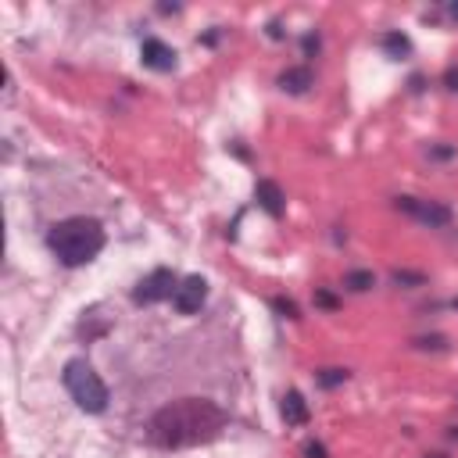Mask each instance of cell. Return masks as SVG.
I'll return each mask as SVG.
<instances>
[{
    "label": "cell",
    "instance_id": "1",
    "mask_svg": "<svg viewBox=\"0 0 458 458\" xmlns=\"http://www.w3.org/2000/svg\"><path fill=\"white\" fill-rule=\"evenodd\" d=\"M229 422V412L211 401V397H179L161 404L151 422H147V437L151 444L165 447V451H183V447H197L215 440Z\"/></svg>",
    "mask_w": 458,
    "mask_h": 458
},
{
    "label": "cell",
    "instance_id": "2",
    "mask_svg": "<svg viewBox=\"0 0 458 458\" xmlns=\"http://www.w3.org/2000/svg\"><path fill=\"white\" fill-rule=\"evenodd\" d=\"M108 244V233L104 225L90 215H72V218H61L51 225L47 233V248L51 255L65 265V269H83L90 265Z\"/></svg>",
    "mask_w": 458,
    "mask_h": 458
},
{
    "label": "cell",
    "instance_id": "3",
    "mask_svg": "<svg viewBox=\"0 0 458 458\" xmlns=\"http://www.w3.org/2000/svg\"><path fill=\"white\" fill-rule=\"evenodd\" d=\"M61 383H65L68 397H72V401H76L83 412H90V415L108 412V401H111L108 383L97 376V369H93L86 358H72V362H65Z\"/></svg>",
    "mask_w": 458,
    "mask_h": 458
},
{
    "label": "cell",
    "instance_id": "4",
    "mask_svg": "<svg viewBox=\"0 0 458 458\" xmlns=\"http://www.w3.org/2000/svg\"><path fill=\"white\" fill-rule=\"evenodd\" d=\"M394 208L415 218L426 229H451L454 225V208L447 200H422V197H394Z\"/></svg>",
    "mask_w": 458,
    "mask_h": 458
},
{
    "label": "cell",
    "instance_id": "5",
    "mask_svg": "<svg viewBox=\"0 0 458 458\" xmlns=\"http://www.w3.org/2000/svg\"><path fill=\"white\" fill-rule=\"evenodd\" d=\"M175 287H179V276H175L168 265H158V269H151V273L133 287V305H136V308H151V305L172 301V297H175Z\"/></svg>",
    "mask_w": 458,
    "mask_h": 458
},
{
    "label": "cell",
    "instance_id": "6",
    "mask_svg": "<svg viewBox=\"0 0 458 458\" xmlns=\"http://www.w3.org/2000/svg\"><path fill=\"white\" fill-rule=\"evenodd\" d=\"M204 301H208V280L204 276H183L179 280V287H175V297H172V308L179 312V315H197L200 308H204Z\"/></svg>",
    "mask_w": 458,
    "mask_h": 458
},
{
    "label": "cell",
    "instance_id": "7",
    "mask_svg": "<svg viewBox=\"0 0 458 458\" xmlns=\"http://www.w3.org/2000/svg\"><path fill=\"white\" fill-rule=\"evenodd\" d=\"M140 61H143V68H151V72H172L175 65H179V54L165 44V40H158V36H143L140 40Z\"/></svg>",
    "mask_w": 458,
    "mask_h": 458
},
{
    "label": "cell",
    "instance_id": "8",
    "mask_svg": "<svg viewBox=\"0 0 458 458\" xmlns=\"http://www.w3.org/2000/svg\"><path fill=\"white\" fill-rule=\"evenodd\" d=\"M255 200H258V208L269 215V218H283L287 215V193H283V186L276 183V179H258L255 183Z\"/></svg>",
    "mask_w": 458,
    "mask_h": 458
},
{
    "label": "cell",
    "instance_id": "9",
    "mask_svg": "<svg viewBox=\"0 0 458 458\" xmlns=\"http://www.w3.org/2000/svg\"><path fill=\"white\" fill-rule=\"evenodd\" d=\"M280 90L283 93H290V97H305L312 86H315V72H312V65H290V68H283L280 72Z\"/></svg>",
    "mask_w": 458,
    "mask_h": 458
},
{
    "label": "cell",
    "instance_id": "10",
    "mask_svg": "<svg viewBox=\"0 0 458 458\" xmlns=\"http://www.w3.org/2000/svg\"><path fill=\"white\" fill-rule=\"evenodd\" d=\"M280 415H283L287 426H308L312 408H308V401H305L301 390H287L283 394V404H280Z\"/></svg>",
    "mask_w": 458,
    "mask_h": 458
},
{
    "label": "cell",
    "instance_id": "11",
    "mask_svg": "<svg viewBox=\"0 0 458 458\" xmlns=\"http://www.w3.org/2000/svg\"><path fill=\"white\" fill-rule=\"evenodd\" d=\"M380 51H383L390 61H404V58H412V40H408L401 29H387V33L380 36Z\"/></svg>",
    "mask_w": 458,
    "mask_h": 458
},
{
    "label": "cell",
    "instance_id": "12",
    "mask_svg": "<svg viewBox=\"0 0 458 458\" xmlns=\"http://www.w3.org/2000/svg\"><path fill=\"white\" fill-rule=\"evenodd\" d=\"M390 283L401 290H422V287H429V276L415 273V269H390Z\"/></svg>",
    "mask_w": 458,
    "mask_h": 458
},
{
    "label": "cell",
    "instance_id": "13",
    "mask_svg": "<svg viewBox=\"0 0 458 458\" xmlns=\"http://www.w3.org/2000/svg\"><path fill=\"white\" fill-rule=\"evenodd\" d=\"M376 287V273L372 269H351V273H344V290H351V294H369Z\"/></svg>",
    "mask_w": 458,
    "mask_h": 458
},
{
    "label": "cell",
    "instance_id": "14",
    "mask_svg": "<svg viewBox=\"0 0 458 458\" xmlns=\"http://www.w3.org/2000/svg\"><path fill=\"white\" fill-rule=\"evenodd\" d=\"M111 326H115L111 319H101V322H97V308H93V312H86V315H83V322H79V337H86V344H93V340H101Z\"/></svg>",
    "mask_w": 458,
    "mask_h": 458
},
{
    "label": "cell",
    "instance_id": "15",
    "mask_svg": "<svg viewBox=\"0 0 458 458\" xmlns=\"http://www.w3.org/2000/svg\"><path fill=\"white\" fill-rule=\"evenodd\" d=\"M347 380H351V369H340V365H326L315 372V387H322V390H337Z\"/></svg>",
    "mask_w": 458,
    "mask_h": 458
},
{
    "label": "cell",
    "instance_id": "16",
    "mask_svg": "<svg viewBox=\"0 0 458 458\" xmlns=\"http://www.w3.org/2000/svg\"><path fill=\"white\" fill-rule=\"evenodd\" d=\"M312 305H315L319 312H340V308H344V297H340V294H333L330 287H315Z\"/></svg>",
    "mask_w": 458,
    "mask_h": 458
},
{
    "label": "cell",
    "instance_id": "17",
    "mask_svg": "<svg viewBox=\"0 0 458 458\" xmlns=\"http://www.w3.org/2000/svg\"><path fill=\"white\" fill-rule=\"evenodd\" d=\"M269 305H273V312H276L280 319H290V322H297V319H301V308H297V301H294V297H283V294H276Z\"/></svg>",
    "mask_w": 458,
    "mask_h": 458
},
{
    "label": "cell",
    "instance_id": "18",
    "mask_svg": "<svg viewBox=\"0 0 458 458\" xmlns=\"http://www.w3.org/2000/svg\"><path fill=\"white\" fill-rule=\"evenodd\" d=\"M412 347H419V351H447V337L444 333H422V337H412Z\"/></svg>",
    "mask_w": 458,
    "mask_h": 458
},
{
    "label": "cell",
    "instance_id": "19",
    "mask_svg": "<svg viewBox=\"0 0 458 458\" xmlns=\"http://www.w3.org/2000/svg\"><path fill=\"white\" fill-rule=\"evenodd\" d=\"M426 158L429 161H454L458 158V147L454 143H429L426 147Z\"/></svg>",
    "mask_w": 458,
    "mask_h": 458
},
{
    "label": "cell",
    "instance_id": "20",
    "mask_svg": "<svg viewBox=\"0 0 458 458\" xmlns=\"http://www.w3.org/2000/svg\"><path fill=\"white\" fill-rule=\"evenodd\" d=\"M319 51H322V36H319L315 29H308V33L301 36V54H305V58H319Z\"/></svg>",
    "mask_w": 458,
    "mask_h": 458
},
{
    "label": "cell",
    "instance_id": "21",
    "mask_svg": "<svg viewBox=\"0 0 458 458\" xmlns=\"http://www.w3.org/2000/svg\"><path fill=\"white\" fill-rule=\"evenodd\" d=\"M301 454H305V458H330V451H326V444H322V440H305Z\"/></svg>",
    "mask_w": 458,
    "mask_h": 458
},
{
    "label": "cell",
    "instance_id": "22",
    "mask_svg": "<svg viewBox=\"0 0 458 458\" xmlns=\"http://www.w3.org/2000/svg\"><path fill=\"white\" fill-rule=\"evenodd\" d=\"M440 86H444L447 93H458V65H447V68H444V76H440Z\"/></svg>",
    "mask_w": 458,
    "mask_h": 458
},
{
    "label": "cell",
    "instance_id": "23",
    "mask_svg": "<svg viewBox=\"0 0 458 458\" xmlns=\"http://www.w3.org/2000/svg\"><path fill=\"white\" fill-rule=\"evenodd\" d=\"M218 40H222V29H218V26H215L211 33H204V36H197V44H200V47H215Z\"/></svg>",
    "mask_w": 458,
    "mask_h": 458
},
{
    "label": "cell",
    "instance_id": "24",
    "mask_svg": "<svg viewBox=\"0 0 458 458\" xmlns=\"http://www.w3.org/2000/svg\"><path fill=\"white\" fill-rule=\"evenodd\" d=\"M265 33H269V40H283V36H287V33L280 29V22H269V29H265Z\"/></svg>",
    "mask_w": 458,
    "mask_h": 458
},
{
    "label": "cell",
    "instance_id": "25",
    "mask_svg": "<svg viewBox=\"0 0 458 458\" xmlns=\"http://www.w3.org/2000/svg\"><path fill=\"white\" fill-rule=\"evenodd\" d=\"M422 83H426V76H412V79H408V90H412V93H422Z\"/></svg>",
    "mask_w": 458,
    "mask_h": 458
},
{
    "label": "cell",
    "instance_id": "26",
    "mask_svg": "<svg viewBox=\"0 0 458 458\" xmlns=\"http://www.w3.org/2000/svg\"><path fill=\"white\" fill-rule=\"evenodd\" d=\"M444 15H447V19H451V22H458V0H451V4H447V8H444Z\"/></svg>",
    "mask_w": 458,
    "mask_h": 458
},
{
    "label": "cell",
    "instance_id": "27",
    "mask_svg": "<svg viewBox=\"0 0 458 458\" xmlns=\"http://www.w3.org/2000/svg\"><path fill=\"white\" fill-rule=\"evenodd\" d=\"M161 15H179V4H158Z\"/></svg>",
    "mask_w": 458,
    "mask_h": 458
},
{
    "label": "cell",
    "instance_id": "28",
    "mask_svg": "<svg viewBox=\"0 0 458 458\" xmlns=\"http://www.w3.org/2000/svg\"><path fill=\"white\" fill-rule=\"evenodd\" d=\"M447 440H458V426H447Z\"/></svg>",
    "mask_w": 458,
    "mask_h": 458
},
{
    "label": "cell",
    "instance_id": "29",
    "mask_svg": "<svg viewBox=\"0 0 458 458\" xmlns=\"http://www.w3.org/2000/svg\"><path fill=\"white\" fill-rule=\"evenodd\" d=\"M447 308H451V312H458V297H451V301H447Z\"/></svg>",
    "mask_w": 458,
    "mask_h": 458
}]
</instances>
